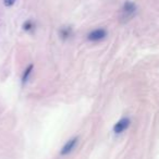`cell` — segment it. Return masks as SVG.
I'll use <instances>...</instances> for the list:
<instances>
[{"label": "cell", "instance_id": "1", "mask_svg": "<svg viewBox=\"0 0 159 159\" xmlns=\"http://www.w3.org/2000/svg\"><path fill=\"white\" fill-rule=\"evenodd\" d=\"M130 125V120L127 118H123L121 119L119 122L116 123V125L114 127V133H121L124 130H127V127Z\"/></svg>", "mask_w": 159, "mask_h": 159}, {"label": "cell", "instance_id": "2", "mask_svg": "<svg viewBox=\"0 0 159 159\" xmlns=\"http://www.w3.org/2000/svg\"><path fill=\"white\" fill-rule=\"evenodd\" d=\"M76 142H77L76 137H74V138H72V140H70V141L67 142L65 145L62 147V149L60 151V155L64 156V155H68L69 153H71L73 150V148L75 147V145H76Z\"/></svg>", "mask_w": 159, "mask_h": 159}, {"label": "cell", "instance_id": "3", "mask_svg": "<svg viewBox=\"0 0 159 159\" xmlns=\"http://www.w3.org/2000/svg\"><path fill=\"white\" fill-rule=\"evenodd\" d=\"M135 5L134 3H132V2H125V5H124V7H123V18L125 19H129L131 18L132 15L134 14V12H135Z\"/></svg>", "mask_w": 159, "mask_h": 159}, {"label": "cell", "instance_id": "4", "mask_svg": "<svg viewBox=\"0 0 159 159\" xmlns=\"http://www.w3.org/2000/svg\"><path fill=\"white\" fill-rule=\"evenodd\" d=\"M107 35V32L103 30V28H99V30H95L88 35V39L89 41H100L103 39L105 36Z\"/></svg>", "mask_w": 159, "mask_h": 159}, {"label": "cell", "instance_id": "5", "mask_svg": "<svg viewBox=\"0 0 159 159\" xmlns=\"http://www.w3.org/2000/svg\"><path fill=\"white\" fill-rule=\"evenodd\" d=\"M32 70H33V64H30V65H28V68L26 69V70H25V72H24V74H23V77H22L23 83H25L26 81H28V75L31 74V72H32Z\"/></svg>", "mask_w": 159, "mask_h": 159}, {"label": "cell", "instance_id": "6", "mask_svg": "<svg viewBox=\"0 0 159 159\" xmlns=\"http://www.w3.org/2000/svg\"><path fill=\"white\" fill-rule=\"evenodd\" d=\"M70 28H61V31H60V35H61V37L62 38H67V37L70 35Z\"/></svg>", "mask_w": 159, "mask_h": 159}, {"label": "cell", "instance_id": "7", "mask_svg": "<svg viewBox=\"0 0 159 159\" xmlns=\"http://www.w3.org/2000/svg\"><path fill=\"white\" fill-rule=\"evenodd\" d=\"M23 26H24V30H25V31H28V30H31V28H33V24L31 21H26V22L24 23Z\"/></svg>", "mask_w": 159, "mask_h": 159}, {"label": "cell", "instance_id": "8", "mask_svg": "<svg viewBox=\"0 0 159 159\" xmlns=\"http://www.w3.org/2000/svg\"><path fill=\"white\" fill-rule=\"evenodd\" d=\"M15 1L17 0H3V3H5L6 7H11Z\"/></svg>", "mask_w": 159, "mask_h": 159}]
</instances>
